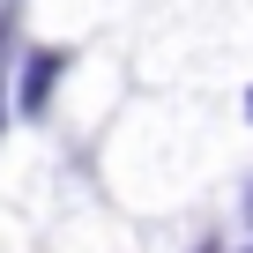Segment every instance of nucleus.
Segmentation results:
<instances>
[{"label": "nucleus", "mask_w": 253, "mask_h": 253, "mask_svg": "<svg viewBox=\"0 0 253 253\" xmlns=\"http://www.w3.org/2000/svg\"><path fill=\"white\" fill-rule=\"evenodd\" d=\"M60 52H30V67H23V112L30 119H45V97H52V82H60Z\"/></svg>", "instance_id": "1"}, {"label": "nucleus", "mask_w": 253, "mask_h": 253, "mask_svg": "<svg viewBox=\"0 0 253 253\" xmlns=\"http://www.w3.org/2000/svg\"><path fill=\"white\" fill-rule=\"evenodd\" d=\"M246 216H253V194H246Z\"/></svg>", "instance_id": "2"}, {"label": "nucleus", "mask_w": 253, "mask_h": 253, "mask_svg": "<svg viewBox=\"0 0 253 253\" xmlns=\"http://www.w3.org/2000/svg\"><path fill=\"white\" fill-rule=\"evenodd\" d=\"M246 112H253V97H246Z\"/></svg>", "instance_id": "3"}, {"label": "nucleus", "mask_w": 253, "mask_h": 253, "mask_svg": "<svg viewBox=\"0 0 253 253\" xmlns=\"http://www.w3.org/2000/svg\"><path fill=\"white\" fill-rule=\"evenodd\" d=\"M246 253H253V246H246Z\"/></svg>", "instance_id": "4"}]
</instances>
